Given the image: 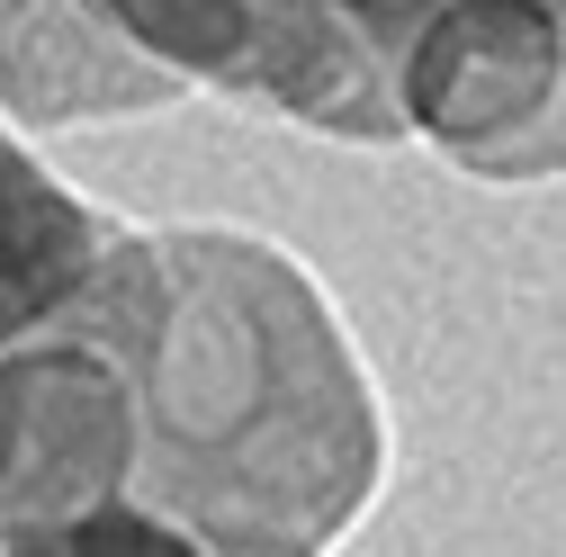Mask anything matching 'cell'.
I'll return each mask as SVG.
<instances>
[{"label": "cell", "mask_w": 566, "mask_h": 557, "mask_svg": "<svg viewBox=\"0 0 566 557\" xmlns=\"http://www.w3.org/2000/svg\"><path fill=\"white\" fill-rule=\"evenodd\" d=\"M91 315L126 360V504L207 557H324L378 495L387 423L315 278L261 234H117Z\"/></svg>", "instance_id": "6da1fadb"}, {"label": "cell", "mask_w": 566, "mask_h": 557, "mask_svg": "<svg viewBox=\"0 0 566 557\" xmlns=\"http://www.w3.org/2000/svg\"><path fill=\"white\" fill-rule=\"evenodd\" d=\"M171 82H217L297 126L387 145L405 135V54L441 0H82Z\"/></svg>", "instance_id": "7a4b0ae2"}, {"label": "cell", "mask_w": 566, "mask_h": 557, "mask_svg": "<svg viewBox=\"0 0 566 557\" xmlns=\"http://www.w3.org/2000/svg\"><path fill=\"white\" fill-rule=\"evenodd\" d=\"M135 404L108 324L82 306L0 360V539L126 504Z\"/></svg>", "instance_id": "3957f363"}, {"label": "cell", "mask_w": 566, "mask_h": 557, "mask_svg": "<svg viewBox=\"0 0 566 557\" xmlns=\"http://www.w3.org/2000/svg\"><path fill=\"white\" fill-rule=\"evenodd\" d=\"M566 99V28L539 0H441L405 54V135L441 145L485 180H531L566 162L539 117Z\"/></svg>", "instance_id": "277c9868"}, {"label": "cell", "mask_w": 566, "mask_h": 557, "mask_svg": "<svg viewBox=\"0 0 566 557\" xmlns=\"http://www.w3.org/2000/svg\"><path fill=\"white\" fill-rule=\"evenodd\" d=\"M108 243L117 234L99 207L82 189H63L28 145L0 135V360L82 306Z\"/></svg>", "instance_id": "5b68a950"}, {"label": "cell", "mask_w": 566, "mask_h": 557, "mask_svg": "<svg viewBox=\"0 0 566 557\" xmlns=\"http://www.w3.org/2000/svg\"><path fill=\"white\" fill-rule=\"evenodd\" d=\"M0 91L28 126L63 117H126L180 99L171 73H154L145 54H126L82 0H10L0 10Z\"/></svg>", "instance_id": "8992f818"}, {"label": "cell", "mask_w": 566, "mask_h": 557, "mask_svg": "<svg viewBox=\"0 0 566 557\" xmlns=\"http://www.w3.org/2000/svg\"><path fill=\"white\" fill-rule=\"evenodd\" d=\"M0 557H207V548L189 530L154 522L145 504H99V513H73V522L0 539Z\"/></svg>", "instance_id": "52a82bcc"}]
</instances>
